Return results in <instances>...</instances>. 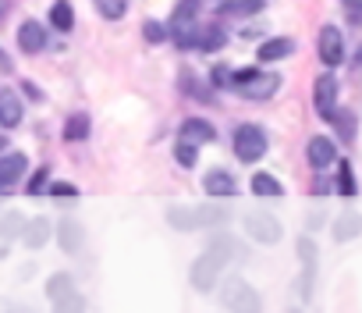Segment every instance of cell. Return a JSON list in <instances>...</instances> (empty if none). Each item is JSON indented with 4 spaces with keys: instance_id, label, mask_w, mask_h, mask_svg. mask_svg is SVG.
<instances>
[{
    "instance_id": "bcb514c9",
    "label": "cell",
    "mask_w": 362,
    "mask_h": 313,
    "mask_svg": "<svg viewBox=\"0 0 362 313\" xmlns=\"http://www.w3.org/2000/svg\"><path fill=\"white\" fill-rule=\"evenodd\" d=\"M355 68H362V47L355 50Z\"/></svg>"
},
{
    "instance_id": "52a82bcc",
    "label": "cell",
    "mask_w": 362,
    "mask_h": 313,
    "mask_svg": "<svg viewBox=\"0 0 362 313\" xmlns=\"http://www.w3.org/2000/svg\"><path fill=\"white\" fill-rule=\"evenodd\" d=\"M231 142H235V156L242 164H256V161L267 156V132H263V125H238Z\"/></svg>"
},
{
    "instance_id": "ffe728a7",
    "label": "cell",
    "mask_w": 362,
    "mask_h": 313,
    "mask_svg": "<svg viewBox=\"0 0 362 313\" xmlns=\"http://www.w3.org/2000/svg\"><path fill=\"white\" fill-rule=\"evenodd\" d=\"M22 232H25V214H18V210L0 214V242H15V239H22Z\"/></svg>"
},
{
    "instance_id": "f1b7e54d",
    "label": "cell",
    "mask_w": 362,
    "mask_h": 313,
    "mask_svg": "<svg viewBox=\"0 0 362 313\" xmlns=\"http://www.w3.org/2000/svg\"><path fill=\"white\" fill-rule=\"evenodd\" d=\"M174 161H177L181 168H196L199 149H196V146H189V142H174Z\"/></svg>"
},
{
    "instance_id": "8d00e7d4",
    "label": "cell",
    "mask_w": 362,
    "mask_h": 313,
    "mask_svg": "<svg viewBox=\"0 0 362 313\" xmlns=\"http://www.w3.org/2000/svg\"><path fill=\"white\" fill-rule=\"evenodd\" d=\"M210 79H214V86H231V68H224V64H217Z\"/></svg>"
},
{
    "instance_id": "5b68a950",
    "label": "cell",
    "mask_w": 362,
    "mask_h": 313,
    "mask_svg": "<svg viewBox=\"0 0 362 313\" xmlns=\"http://www.w3.org/2000/svg\"><path fill=\"white\" fill-rule=\"evenodd\" d=\"M167 36L177 43V47H196V33H199V4H177L170 22L163 25Z\"/></svg>"
},
{
    "instance_id": "f6af8a7d",
    "label": "cell",
    "mask_w": 362,
    "mask_h": 313,
    "mask_svg": "<svg viewBox=\"0 0 362 313\" xmlns=\"http://www.w3.org/2000/svg\"><path fill=\"white\" fill-rule=\"evenodd\" d=\"M33 271H36V267H33V263H25V267L18 271V281H29V278H33Z\"/></svg>"
},
{
    "instance_id": "277c9868",
    "label": "cell",
    "mask_w": 362,
    "mask_h": 313,
    "mask_svg": "<svg viewBox=\"0 0 362 313\" xmlns=\"http://www.w3.org/2000/svg\"><path fill=\"white\" fill-rule=\"evenodd\" d=\"M221 306L228 313H263V295L238 274L224 278V288H221Z\"/></svg>"
},
{
    "instance_id": "4316f807",
    "label": "cell",
    "mask_w": 362,
    "mask_h": 313,
    "mask_svg": "<svg viewBox=\"0 0 362 313\" xmlns=\"http://www.w3.org/2000/svg\"><path fill=\"white\" fill-rule=\"evenodd\" d=\"M252 193H256V196H281V193H284V186H281L274 175L259 171V175H252Z\"/></svg>"
},
{
    "instance_id": "7a4b0ae2",
    "label": "cell",
    "mask_w": 362,
    "mask_h": 313,
    "mask_svg": "<svg viewBox=\"0 0 362 313\" xmlns=\"http://www.w3.org/2000/svg\"><path fill=\"white\" fill-rule=\"evenodd\" d=\"M167 224L174 232H203V228H217V224H228L231 210L228 203H170L163 210Z\"/></svg>"
},
{
    "instance_id": "d4e9b609",
    "label": "cell",
    "mask_w": 362,
    "mask_h": 313,
    "mask_svg": "<svg viewBox=\"0 0 362 313\" xmlns=\"http://www.w3.org/2000/svg\"><path fill=\"white\" fill-rule=\"evenodd\" d=\"M259 11H263L259 0H242V4L228 0V4H217V15H235V18H249V15H259Z\"/></svg>"
},
{
    "instance_id": "d6a6232c",
    "label": "cell",
    "mask_w": 362,
    "mask_h": 313,
    "mask_svg": "<svg viewBox=\"0 0 362 313\" xmlns=\"http://www.w3.org/2000/svg\"><path fill=\"white\" fill-rule=\"evenodd\" d=\"M142 33H146L149 43H163V40H167V29H163L160 22H142Z\"/></svg>"
},
{
    "instance_id": "7402d4cb",
    "label": "cell",
    "mask_w": 362,
    "mask_h": 313,
    "mask_svg": "<svg viewBox=\"0 0 362 313\" xmlns=\"http://www.w3.org/2000/svg\"><path fill=\"white\" fill-rule=\"evenodd\" d=\"M64 139H68V142L89 139V114H86V110H75V114H68V121H64Z\"/></svg>"
},
{
    "instance_id": "f907efd6",
    "label": "cell",
    "mask_w": 362,
    "mask_h": 313,
    "mask_svg": "<svg viewBox=\"0 0 362 313\" xmlns=\"http://www.w3.org/2000/svg\"><path fill=\"white\" fill-rule=\"evenodd\" d=\"M288 313H302V309H295V306H291V309H288Z\"/></svg>"
},
{
    "instance_id": "ac0fdd59",
    "label": "cell",
    "mask_w": 362,
    "mask_h": 313,
    "mask_svg": "<svg viewBox=\"0 0 362 313\" xmlns=\"http://www.w3.org/2000/svg\"><path fill=\"white\" fill-rule=\"evenodd\" d=\"M291 54H295V40H291V36L267 40V43H259V50H256V57H259L263 64H270V61H284V57H291Z\"/></svg>"
},
{
    "instance_id": "4fadbf2b",
    "label": "cell",
    "mask_w": 362,
    "mask_h": 313,
    "mask_svg": "<svg viewBox=\"0 0 362 313\" xmlns=\"http://www.w3.org/2000/svg\"><path fill=\"white\" fill-rule=\"evenodd\" d=\"M217 139V128L206 121V118H185L177 128V142H189V146H203V142H214Z\"/></svg>"
},
{
    "instance_id": "1f68e13d",
    "label": "cell",
    "mask_w": 362,
    "mask_h": 313,
    "mask_svg": "<svg viewBox=\"0 0 362 313\" xmlns=\"http://www.w3.org/2000/svg\"><path fill=\"white\" fill-rule=\"evenodd\" d=\"M96 11H100L103 18H110V22H117V18H124V11H128V4H121V0H114V4H107V0H100V4H96Z\"/></svg>"
},
{
    "instance_id": "60d3db41",
    "label": "cell",
    "mask_w": 362,
    "mask_h": 313,
    "mask_svg": "<svg viewBox=\"0 0 362 313\" xmlns=\"http://www.w3.org/2000/svg\"><path fill=\"white\" fill-rule=\"evenodd\" d=\"M8 313H40V309L29 302H8Z\"/></svg>"
},
{
    "instance_id": "c3c4849f",
    "label": "cell",
    "mask_w": 362,
    "mask_h": 313,
    "mask_svg": "<svg viewBox=\"0 0 362 313\" xmlns=\"http://www.w3.org/2000/svg\"><path fill=\"white\" fill-rule=\"evenodd\" d=\"M4 149H8V139H4V135H0V153H4Z\"/></svg>"
},
{
    "instance_id": "d590c367",
    "label": "cell",
    "mask_w": 362,
    "mask_h": 313,
    "mask_svg": "<svg viewBox=\"0 0 362 313\" xmlns=\"http://www.w3.org/2000/svg\"><path fill=\"white\" fill-rule=\"evenodd\" d=\"M50 193H54V196H64V200L78 196V189H75L71 182H54V186H50Z\"/></svg>"
},
{
    "instance_id": "3957f363",
    "label": "cell",
    "mask_w": 362,
    "mask_h": 313,
    "mask_svg": "<svg viewBox=\"0 0 362 313\" xmlns=\"http://www.w3.org/2000/svg\"><path fill=\"white\" fill-rule=\"evenodd\" d=\"M231 89L245 100L263 103L281 89V75L277 72H259V68H238V72H231Z\"/></svg>"
},
{
    "instance_id": "ba28073f",
    "label": "cell",
    "mask_w": 362,
    "mask_h": 313,
    "mask_svg": "<svg viewBox=\"0 0 362 313\" xmlns=\"http://www.w3.org/2000/svg\"><path fill=\"white\" fill-rule=\"evenodd\" d=\"M313 103H316V114H320L323 121H334V114L341 110V107H337V79H334L330 72H323V75L316 79V86H313Z\"/></svg>"
},
{
    "instance_id": "e575fe53",
    "label": "cell",
    "mask_w": 362,
    "mask_h": 313,
    "mask_svg": "<svg viewBox=\"0 0 362 313\" xmlns=\"http://www.w3.org/2000/svg\"><path fill=\"white\" fill-rule=\"evenodd\" d=\"M47 175H50V168H40L36 175H33V182H29V196H36V193H43V186H47Z\"/></svg>"
},
{
    "instance_id": "ee69618b",
    "label": "cell",
    "mask_w": 362,
    "mask_h": 313,
    "mask_svg": "<svg viewBox=\"0 0 362 313\" xmlns=\"http://www.w3.org/2000/svg\"><path fill=\"white\" fill-rule=\"evenodd\" d=\"M313 193H316V196H327V193H330V182H327V178H320V182L313 186Z\"/></svg>"
},
{
    "instance_id": "4dcf8cb0",
    "label": "cell",
    "mask_w": 362,
    "mask_h": 313,
    "mask_svg": "<svg viewBox=\"0 0 362 313\" xmlns=\"http://www.w3.org/2000/svg\"><path fill=\"white\" fill-rule=\"evenodd\" d=\"M54 313H86V299L78 292H71V295H64V299L54 302Z\"/></svg>"
},
{
    "instance_id": "681fc988",
    "label": "cell",
    "mask_w": 362,
    "mask_h": 313,
    "mask_svg": "<svg viewBox=\"0 0 362 313\" xmlns=\"http://www.w3.org/2000/svg\"><path fill=\"white\" fill-rule=\"evenodd\" d=\"M4 15H8V4H0V22H4Z\"/></svg>"
},
{
    "instance_id": "74e56055",
    "label": "cell",
    "mask_w": 362,
    "mask_h": 313,
    "mask_svg": "<svg viewBox=\"0 0 362 313\" xmlns=\"http://www.w3.org/2000/svg\"><path fill=\"white\" fill-rule=\"evenodd\" d=\"M323 221H327V217H323V210H313V214L305 217V228H309V232H316V228H323Z\"/></svg>"
},
{
    "instance_id": "7c38bea8",
    "label": "cell",
    "mask_w": 362,
    "mask_h": 313,
    "mask_svg": "<svg viewBox=\"0 0 362 313\" xmlns=\"http://www.w3.org/2000/svg\"><path fill=\"white\" fill-rule=\"evenodd\" d=\"M29 171V161H25V153H8V156H0V196H8L22 175Z\"/></svg>"
},
{
    "instance_id": "ab89813d",
    "label": "cell",
    "mask_w": 362,
    "mask_h": 313,
    "mask_svg": "<svg viewBox=\"0 0 362 313\" xmlns=\"http://www.w3.org/2000/svg\"><path fill=\"white\" fill-rule=\"evenodd\" d=\"M0 72H4V75H11V72H15V61L8 57V50H4V47H0Z\"/></svg>"
},
{
    "instance_id": "2e32d148",
    "label": "cell",
    "mask_w": 362,
    "mask_h": 313,
    "mask_svg": "<svg viewBox=\"0 0 362 313\" xmlns=\"http://www.w3.org/2000/svg\"><path fill=\"white\" fill-rule=\"evenodd\" d=\"M330 235H334V242H351V239H358V235H362V214H358V210L337 214L334 224H330Z\"/></svg>"
},
{
    "instance_id": "30bf717a",
    "label": "cell",
    "mask_w": 362,
    "mask_h": 313,
    "mask_svg": "<svg viewBox=\"0 0 362 313\" xmlns=\"http://www.w3.org/2000/svg\"><path fill=\"white\" fill-rule=\"evenodd\" d=\"M305 161H309L313 171H327V168L337 164V146H334L327 135H313V139L305 142Z\"/></svg>"
},
{
    "instance_id": "603a6c76",
    "label": "cell",
    "mask_w": 362,
    "mask_h": 313,
    "mask_svg": "<svg viewBox=\"0 0 362 313\" xmlns=\"http://www.w3.org/2000/svg\"><path fill=\"white\" fill-rule=\"evenodd\" d=\"M177 86H181V93H185V96H196V100L210 103V86H206V82H199V79H196L192 72H181Z\"/></svg>"
},
{
    "instance_id": "5bb4252c",
    "label": "cell",
    "mask_w": 362,
    "mask_h": 313,
    "mask_svg": "<svg viewBox=\"0 0 362 313\" xmlns=\"http://www.w3.org/2000/svg\"><path fill=\"white\" fill-rule=\"evenodd\" d=\"M47 43H50V36H47V29L40 22L29 18V22L18 25V47H22V54H43Z\"/></svg>"
},
{
    "instance_id": "e0dca14e",
    "label": "cell",
    "mask_w": 362,
    "mask_h": 313,
    "mask_svg": "<svg viewBox=\"0 0 362 313\" xmlns=\"http://www.w3.org/2000/svg\"><path fill=\"white\" fill-rule=\"evenodd\" d=\"M18 121H22V100H18V93L0 86V125H4V128H18Z\"/></svg>"
},
{
    "instance_id": "83f0119b",
    "label": "cell",
    "mask_w": 362,
    "mask_h": 313,
    "mask_svg": "<svg viewBox=\"0 0 362 313\" xmlns=\"http://www.w3.org/2000/svg\"><path fill=\"white\" fill-rule=\"evenodd\" d=\"M334 125H337L341 142H351V139H355V114H351V110H337V114H334Z\"/></svg>"
},
{
    "instance_id": "f546056e",
    "label": "cell",
    "mask_w": 362,
    "mask_h": 313,
    "mask_svg": "<svg viewBox=\"0 0 362 313\" xmlns=\"http://www.w3.org/2000/svg\"><path fill=\"white\" fill-rule=\"evenodd\" d=\"M295 249H298V260H302V267H316V260H320V253H316V242H313L309 235H302Z\"/></svg>"
},
{
    "instance_id": "836d02e7",
    "label": "cell",
    "mask_w": 362,
    "mask_h": 313,
    "mask_svg": "<svg viewBox=\"0 0 362 313\" xmlns=\"http://www.w3.org/2000/svg\"><path fill=\"white\" fill-rule=\"evenodd\" d=\"M344 196H355V175H351V168L348 164H341V186H337Z\"/></svg>"
},
{
    "instance_id": "6da1fadb",
    "label": "cell",
    "mask_w": 362,
    "mask_h": 313,
    "mask_svg": "<svg viewBox=\"0 0 362 313\" xmlns=\"http://www.w3.org/2000/svg\"><path fill=\"white\" fill-rule=\"evenodd\" d=\"M235 253H238V239H235V235H228V232H224V235H214L210 246L192 260V271H189L192 288H196V292H214V288L221 285L228 263L235 260Z\"/></svg>"
},
{
    "instance_id": "9c48e42d",
    "label": "cell",
    "mask_w": 362,
    "mask_h": 313,
    "mask_svg": "<svg viewBox=\"0 0 362 313\" xmlns=\"http://www.w3.org/2000/svg\"><path fill=\"white\" fill-rule=\"evenodd\" d=\"M316 50H320V61L327 68H337L344 61V36L337 25H323L320 29V40H316Z\"/></svg>"
},
{
    "instance_id": "44dd1931",
    "label": "cell",
    "mask_w": 362,
    "mask_h": 313,
    "mask_svg": "<svg viewBox=\"0 0 362 313\" xmlns=\"http://www.w3.org/2000/svg\"><path fill=\"white\" fill-rule=\"evenodd\" d=\"M228 43V33L214 22V25H199V33H196V47L199 50H221Z\"/></svg>"
},
{
    "instance_id": "8fae6325",
    "label": "cell",
    "mask_w": 362,
    "mask_h": 313,
    "mask_svg": "<svg viewBox=\"0 0 362 313\" xmlns=\"http://www.w3.org/2000/svg\"><path fill=\"white\" fill-rule=\"evenodd\" d=\"M54 232H57V246H61L68 256H78V253L86 249V228H82V221H75V217H61Z\"/></svg>"
},
{
    "instance_id": "cb8c5ba5",
    "label": "cell",
    "mask_w": 362,
    "mask_h": 313,
    "mask_svg": "<svg viewBox=\"0 0 362 313\" xmlns=\"http://www.w3.org/2000/svg\"><path fill=\"white\" fill-rule=\"evenodd\" d=\"M71 292H75V278L64 274V271H57V274L47 281V295H50V302H57V299H64V295H71Z\"/></svg>"
},
{
    "instance_id": "484cf974",
    "label": "cell",
    "mask_w": 362,
    "mask_h": 313,
    "mask_svg": "<svg viewBox=\"0 0 362 313\" xmlns=\"http://www.w3.org/2000/svg\"><path fill=\"white\" fill-rule=\"evenodd\" d=\"M50 25H54L57 33H71V25H75L71 4H54V8H50Z\"/></svg>"
},
{
    "instance_id": "7bdbcfd3",
    "label": "cell",
    "mask_w": 362,
    "mask_h": 313,
    "mask_svg": "<svg viewBox=\"0 0 362 313\" xmlns=\"http://www.w3.org/2000/svg\"><path fill=\"white\" fill-rule=\"evenodd\" d=\"M22 89H25V93L33 96V103H43V93H40V89H36L33 82H22Z\"/></svg>"
},
{
    "instance_id": "9a60e30c",
    "label": "cell",
    "mask_w": 362,
    "mask_h": 313,
    "mask_svg": "<svg viewBox=\"0 0 362 313\" xmlns=\"http://www.w3.org/2000/svg\"><path fill=\"white\" fill-rule=\"evenodd\" d=\"M203 189H206L210 196L224 200V196H235V193H238V182H235V175H231L228 168H210V171L203 175Z\"/></svg>"
},
{
    "instance_id": "f35d334b",
    "label": "cell",
    "mask_w": 362,
    "mask_h": 313,
    "mask_svg": "<svg viewBox=\"0 0 362 313\" xmlns=\"http://www.w3.org/2000/svg\"><path fill=\"white\" fill-rule=\"evenodd\" d=\"M344 15H348L351 25H358L362 22V4H344Z\"/></svg>"
},
{
    "instance_id": "8992f818",
    "label": "cell",
    "mask_w": 362,
    "mask_h": 313,
    "mask_svg": "<svg viewBox=\"0 0 362 313\" xmlns=\"http://www.w3.org/2000/svg\"><path fill=\"white\" fill-rule=\"evenodd\" d=\"M242 228H245V235H249L256 246H277L281 235H284V224H281L270 210H249V214L242 217Z\"/></svg>"
},
{
    "instance_id": "7dc6e473",
    "label": "cell",
    "mask_w": 362,
    "mask_h": 313,
    "mask_svg": "<svg viewBox=\"0 0 362 313\" xmlns=\"http://www.w3.org/2000/svg\"><path fill=\"white\" fill-rule=\"evenodd\" d=\"M0 313H8V299L4 295H0Z\"/></svg>"
},
{
    "instance_id": "b9f144b4",
    "label": "cell",
    "mask_w": 362,
    "mask_h": 313,
    "mask_svg": "<svg viewBox=\"0 0 362 313\" xmlns=\"http://www.w3.org/2000/svg\"><path fill=\"white\" fill-rule=\"evenodd\" d=\"M256 36H263V25H245L242 29V40H256Z\"/></svg>"
},
{
    "instance_id": "d6986e66",
    "label": "cell",
    "mask_w": 362,
    "mask_h": 313,
    "mask_svg": "<svg viewBox=\"0 0 362 313\" xmlns=\"http://www.w3.org/2000/svg\"><path fill=\"white\" fill-rule=\"evenodd\" d=\"M50 235H54V224H50L47 217H33V221H25L22 239H25L29 249H43V246L50 242Z\"/></svg>"
}]
</instances>
